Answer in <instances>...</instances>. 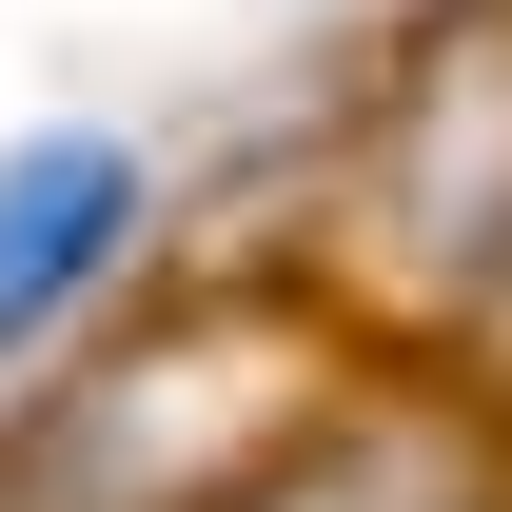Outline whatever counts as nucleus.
<instances>
[{
    "label": "nucleus",
    "instance_id": "nucleus-2",
    "mask_svg": "<svg viewBox=\"0 0 512 512\" xmlns=\"http://www.w3.org/2000/svg\"><path fill=\"white\" fill-rule=\"evenodd\" d=\"M138 217H158L138 138H99V119H40V138H20V158H0V355H40V335L138 256Z\"/></svg>",
    "mask_w": 512,
    "mask_h": 512
},
{
    "label": "nucleus",
    "instance_id": "nucleus-1",
    "mask_svg": "<svg viewBox=\"0 0 512 512\" xmlns=\"http://www.w3.org/2000/svg\"><path fill=\"white\" fill-rule=\"evenodd\" d=\"M256 434H276V375L237 335H138L99 375H60V414L0 453V512H197Z\"/></svg>",
    "mask_w": 512,
    "mask_h": 512
}]
</instances>
